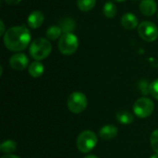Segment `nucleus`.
Here are the masks:
<instances>
[{"label":"nucleus","instance_id":"1","mask_svg":"<svg viewBox=\"0 0 158 158\" xmlns=\"http://www.w3.org/2000/svg\"><path fill=\"white\" fill-rule=\"evenodd\" d=\"M5 46L12 52H20L28 47L31 42V32L24 25L14 26L6 31L3 36Z\"/></svg>","mask_w":158,"mask_h":158},{"label":"nucleus","instance_id":"3","mask_svg":"<svg viewBox=\"0 0 158 158\" xmlns=\"http://www.w3.org/2000/svg\"><path fill=\"white\" fill-rule=\"evenodd\" d=\"M58 50L65 56H70L74 54L79 46V40L77 36L72 32L63 33L58 41Z\"/></svg>","mask_w":158,"mask_h":158},{"label":"nucleus","instance_id":"9","mask_svg":"<svg viewBox=\"0 0 158 158\" xmlns=\"http://www.w3.org/2000/svg\"><path fill=\"white\" fill-rule=\"evenodd\" d=\"M120 22H121L122 27L126 30H129V31L134 30V29L138 28V26H139L138 18L131 12L124 14L121 18Z\"/></svg>","mask_w":158,"mask_h":158},{"label":"nucleus","instance_id":"8","mask_svg":"<svg viewBox=\"0 0 158 158\" xmlns=\"http://www.w3.org/2000/svg\"><path fill=\"white\" fill-rule=\"evenodd\" d=\"M29 65V59L23 53H16L9 59V66L15 70H23Z\"/></svg>","mask_w":158,"mask_h":158},{"label":"nucleus","instance_id":"12","mask_svg":"<svg viewBox=\"0 0 158 158\" xmlns=\"http://www.w3.org/2000/svg\"><path fill=\"white\" fill-rule=\"evenodd\" d=\"M140 10L144 16H153L156 11V3L155 0H142Z\"/></svg>","mask_w":158,"mask_h":158},{"label":"nucleus","instance_id":"7","mask_svg":"<svg viewBox=\"0 0 158 158\" xmlns=\"http://www.w3.org/2000/svg\"><path fill=\"white\" fill-rule=\"evenodd\" d=\"M138 34L145 42H154L158 37L156 25L151 21H143L138 26Z\"/></svg>","mask_w":158,"mask_h":158},{"label":"nucleus","instance_id":"6","mask_svg":"<svg viewBox=\"0 0 158 158\" xmlns=\"http://www.w3.org/2000/svg\"><path fill=\"white\" fill-rule=\"evenodd\" d=\"M155 110L154 102L147 97H141L137 99L133 105V112L134 114L141 118H148L153 114Z\"/></svg>","mask_w":158,"mask_h":158},{"label":"nucleus","instance_id":"10","mask_svg":"<svg viewBox=\"0 0 158 158\" xmlns=\"http://www.w3.org/2000/svg\"><path fill=\"white\" fill-rule=\"evenodd\" d=\"M44 20V14L39 11V10H34L32 11L27 19V22L30 28L31 29H37L42 26Z\"/></svg>","mask_w":158,"mask_h":158},{"label":"nucleus","instance_id":"2","mask_svg":"<svg viewBox=\"0 0 158 158\" xmlns=\"http://www.w3.org/2000/svg\"><path fill=\"white\" fill-rule=\"evenodd\" d=\"M52 51V44L46 38H37L30 45V55L35 61L46 58Z\"/></svg>","mask_w":158,"mask_h":158},{"label":"nucleus","instance_id":"24","mask_svg":"<svg viewBox=\"0 0 158 158\" xmlns=\"http://www.w3.org/2000/svg\"><path fill=\"white\" fill-rule=\"evenodd\" d=\"M0 24H1V31H0V34L2 36H4V34L6 33V31H5V24H4L3 20H0Z\"/></svg>","mask_w":158,"mask_h":158},{"label":"nucleus","instance_id":"29","mask_svg":"<svg viewBox=\"0 0 158 158\" xmlns=\"http://www.w3.org/2000/svg\"><path fill=\"white\" fill-rule=\"evenodd\" d=\"M157 16H158V14H157Z\"/></svg>","mask_w":158,"mask_h":158},{"label":"nucleus","instance_id":"16","mask_svg":"<svg viewBox=\"0 0 158 158\" xmlns=\"http://www.w3.org/2000/svg\"><path fill=\"white\" fill-rule=\"evenodd\" d=\"M75 22L72 19L70 18H66L63 20H61L59 27L61 28V31L63 33H68L71 32L75 29Z\"/></svg>","mask_w":158,"mask_h":158},{"label":"nucleus","instance_id":"5","mask_svg":"<svg viewBox=\"0 0 158 158\" xmlns=\"http://www.w3.org/2000/svg\"><path fill=\"white\" fill-rule=\"evenodd\" d=\"M87 105H88L87 97L81 92L72 93L67 100L68 108L73 114H80L83 112L86 109Z\"/></svg>","mask_w":158,"mask_h":158},{"label":"nucleus","instance_id":"18","mask_svg":"<svg viewBox=\"0 0 158 158\" xmlns=\"http://www.w3.org/2000/svg\"><path fill=\"white\" fill-rule=\"evenodd\" d=\"M96 4V0H77L78 8L81 11L87 12L92 10Z\"/></svg>","mask_w":158,"mask_h":158},{"label":"nucleus","instance_id":"28","mask_svg":"<svg viewBox=\"0 0 158 158\" xmlns=\"http://www.w3.org/2000/svg\"><path fill=\"white\" fill-rule=\"evenodd\" d=\"M115 1H117V2H123V1H125V0H115Z\"/></svg>","mask_w":158,"mask_h":158},{"label":"nucleus","instance_id":"25","mask_svg":"<svg viewBox=\"0 0 158 158\" xmlns=\"http://www.w3.org/2000/svg\"><path fill=\"white\" fill-rule=\"evenodd\" d=\"M1 158H19V156H15V155H6L4 156H2Z\"/></svg>","mask_w":158,"mask_h":158},{"label":"nucleus","instance_id":"26","mask_svg":"<svg viewBox=\"0 0 158 158\" xmlns=\"http://www.w3.org/2000/svg\"><path fill=\"white\" fill-rule=\"evenodd\" d=\"M84 158H99V157H98V156H94V155H89V156H85Z\"/></svg>","mask_w":158,"mask_h":158},{"label":"nucleus","instance_id":"21","mask_svg":"<svg viewBox=\"0 0 158 158\" xmlns=\"http://www.w3.org/2000/svg\"><path fill=\"white\" fill-rule=\"evenodd\" d=\"M139 89L143 95H147L148 94H150V84L145 80H143L139 82Z\"/></svg>","mask_w":158,"mask_h":158},{"label":"nucleus","instance_id":"20","mask_svg":"<svg viewBox=\"0 0 158 158\" xmlns=\"http://www.w3.org/2000/svg\"><path fill=\"white\" fill-rule=\"evenodd\" d=\"M150 143L154 152L158 155V129L154 131L150 137Z\"/></svg>","mask_w":158,"mask_h":158},{"label":"nucleus","instance_id":"13","mask_svg":"<svg viewBox=\"0 0 158 158\" xmlns=\"http://www.w3.org/2000/svg\"><path fill=\"white\" fill-rule=\"evenodd\" d=\"M29 74L33 78H39L43 75L44 71V67L40 61H34L30 64L28 69Z\"/></svg>","mask_w":158,"mask_h":158},{"label":"nucleus","instance_id":"23","mask_svg":"<svg viewBox=\"0 0 158 158\" xmlns=\"http://www.w3.org/2000/svg\"><path fill=\"white\" fill-rule=\"evenodd\" d=\"M20 1L21 0H5V2L9 6H16L19 3H20Z\"/></svg>","mask_w":158,"mask_h":158},{"label":"nucleus","instance_id":"14","mask_svg":"<svg viewBox=\"0 0 158 158\" xmlns=\"http://www.w3.org/2000/svg\"><path fill=\"white\" fill-rule=\"evenodd\" d=\"M118 121L123 125H129V124H131L133 121H134V117L133 115L129 112V111H126V110H122V111H119L117 113V116H116Z\"/></svg>","mask_w":158,"mask_h":158},{"label":"nucleus","instance_id":"19","mask_svg":"<svg viewBox=\"0 0 158 158\" xmlns=\"http://www.w3.org/2000/svg\"><path fill=\"white\" fill-rule=\"evenodd\" d=\"M61 28L59 26H51L47 29L46 31V38L48 40H56L60 38L61 35Z\"/></svg>","mask_w":158,"mask_h":158},{"label":"nucleus","instance_id":"15","mask_svg":"<svg viewBox=\"0 0 158 158\" xmlns=\"http://www.w3.org/2000/svg\"><path fill=\"white\" fill-rule=\"evenodd\" d=\"M117 6L114 3H112L111 1H108L105 4L104 8H103V13L104 15L108 18V19H113L116 14H117Z\"/></svg>","mask_w":158,"mask_h":158},{"label":"nucleus","instance_id":"17","mask_svg":"<svg viewBox=\"0 0 158 158\" xmlns=\"http://www.w3.org/2000/svg\"><path fill=\"white\" fill-rule=\"evenodd\" d=\"M16 148H17V143H16V142H14L12 140L4 141L0 145L1 152L5 153L6 155H10L11 153L15 152Z\"/></svg>","mask_w":158,"mask_h":158},{"label":"nucleus","instance_id":"22","mask_svg":"<svg viewBox=\"0 0 158 158\" xmlns=\"http://www.w3.org/2000/svg\"><path fill=\"white\" fill-rule=\"evenodd\" d=\"M150 94L158 100V79L150 83Z\"/></svg>","mask_w":158,"mask_h":158},{"label":"nucleus","instance_id":"27","mask_svg":"<svg viewBox=\"0 0 158 158\" xmlns=\"http://www.w3.org/2000/svg\"><path fill=\"white\" fill-rule=\"evenodd\" d=\"M150 158H158V155L157 154H155V155H153Z\"/></svg>","mask_w":158,"mask_h":158},{"label":"nucleus","instance_id":"11","mask_svg":"<svg viewBox=\"0 0 158 158\" xmlns=\"http://www.w3.org/2000/svg\"><path fill=\"white\" fill-rule=\"evenodd\" d=\"M118 133V128L114 125H106L102 127L99 131V136L101 137V139L106 141H109L116 138Z\"/></svg>","mask_w":158,"mask_h":158},{"label":"nucleus","instance_id":"4","mask_svg":"<svg viewBox=\"0 0 158 158\" xmlns=\"http://www.w3.org/2000/svg\"><path fill=\"white\" fill-rule=\"evenodd\" d=\"M97 144V136L92 131H84L78 136L77 147L81 153L86 154L92 151Z\"/></svg>","mask_w":158,"mask_h":158}]
</instances>
